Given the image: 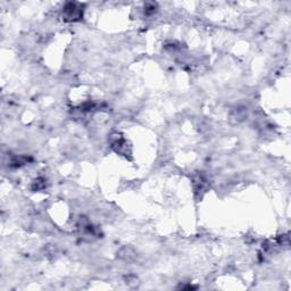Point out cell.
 Listing matches in <instances>:
<instances>
[{"instance_id": "1", "label": "cell", "mask_w": 291, "mask_h": 291, "mask_svg": "<svg viewBox=\"0 0 291 291\" xmlns=\"http://www.w3.org/2000/svg\"><path fill=\"white\" fill-rule=\"evenodd\" d=\"M83 16L82 6L78 2H68L65 5L63 9V17L67 22H76L80 21Z\"/></svg>"}, {"instance_id": "2", "label": "cell", "mask_w": 291, "mask_h": 291, "mask_svg": "<svg viewBox=\"0 0 291 291\" xmlns=\"http://www.w3.org/2000/svg\"><path fill=\"white\" fill-rule=\"evenodd\" d=\"M43 188H46V180L45 179H38L35 183L33 184L34 190H42Z\"/></svg>"}, {"instance_id": "3", "label": "cell", "mask_w": 291, "mask_h": 291, "mask_svg": "<svg viewBox=\"0 0 291 291\" xmlns=\"http://www.w3.org/2000/svg\"><path fill=\"white\" fill-rule=\"evenodd\" d=\"M155 10H156V5L155 4H148L145 7V13L147 15H150V14L155 13Z\"/></svg>"}]
</instances>
